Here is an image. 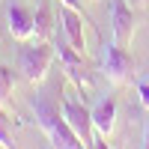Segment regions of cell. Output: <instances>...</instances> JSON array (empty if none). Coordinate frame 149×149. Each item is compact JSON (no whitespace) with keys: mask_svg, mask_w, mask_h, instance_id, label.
I'll list each match as a JSON object with an SVG mask.
<instances>
[{"mask_svg":"<svg viewBox=\"0 0 149 149\" xmlns=\"http://www.w3.org/2000/svg\"><path fill=\"white\" fill-rule=\"evenodd\" d=\"M63 116L72 125V131L81 137L84 146H104L102 137H98L95 128H93V110H86L84 102H78L74 95H63Z\"/></svg>","mask_w":149,"mask_h":149,"instance_id":"3957f363","label":"cell"},{"mask_svg":"<svg viewBox=\"0 0 149 149\" xmlns=\"http://www.w3.org/2000/svg\"><path fill=\"white\" fill-rule=\"evenodd\" d=\"M0 146H15V140H12V131H9V125H3V122H0Z\"/></svg>","mask_w":149,"mask_h":149,"instance_id":"4fadbf2b","label":"cell"},{"mask_svg":"<svg viewBox=\"0 0 149 149\" xmlns=\"http://www.w3.org/2000/svg\"><path fill=\"white\" fill-rule=\"evenodd\" d=\"M116 98L113 95H107V98H102L95 107H93V128H95V134L98 137H110L113 134V125H116Z\"/></svg>","mask_w":149,"mask_h":149,"instance_id":"9c48e42d","label":"cell"},{"mask_svg":"<svg viewBox=\"0 0 149 149\" xmlns=\"http://www.w3.org/2000/svg\"><path fill=\"white\" fill-rule=\"evenodd\" d=\"M12 86H15V78H12V69L0 63V104H6L12 98Z\"/></svg>","mask_w":149,"mask_h":149,"instance_id":"8fae6325","label":"cell"},{"mask_svg":"<svg viewBox=\"0 0 149 149\" xmlns=\"http://www.w3.org/2000/svg\"><path fill=\"white\" fill-rule=\"evenodd\" d=\"M60 3H66V6H72V9H84L81 0H60Z\"/></svg>","mask_w":149,"mask_h":149,"instance_id":"5bb4252c","label":"cell"},{"mask_svg":"<svg viewBox=\"0 0 149 149\" xmlns=\"http://www.w3.org/2000/svg\"><path fill=\"white\" fill-rule=\"evenodd\" d=\"M54 51H57V48L48 42V39H36V42L24 45L21 51H18V72L24 74V81L39 84L45 78L48 66H51V60H54Z\"/></svg>","mask_w":149,"mask_h":149,"instance_id":"7a4b0ae2","label":"cell"},{"mask_svg":"<svg viewBox=\"0 0 149 149\" xmlns=\"http://www.w3.org/2000/svg\"><path fill=\"white\" fill-rule=\"evenodd\" d=\"M6 24H9L12 39H18V42H30L33 39V12L21 0H9L6 3Z\"/></svg>","mask_w":149,"mask_h":149,"instance_id":"8992f818","label":"cell"},{"mask_svg":"<svg viewBox=\"0 0 149 149\" xmlns=\"http://www.w3.org/2000/svg\"><path fill=\"white\" fill-rule=\"evenodd\" d=\"M137 98L143 107H149V81H137Z\"/></svg>","mask_w":149,"mask_h":149,"instance_id":"7c38bea8","label":"cell"},{"mask_svg":"<svg viewBox=\"0 0 149 149\" xmlns=\"http://www.w3.org/2000/svg\"><path fill=\"white\" fill-rule=\"evenodd\" d=\"M33 113H36V122H39V128L48 134V140L60 149H81V137L72 131V125L66 122L63 110L54 104L51 95H36L33 98Z\"/></svg>","mask_w":149,"mask_h":149,"instance_id":"6da1fadb","label":"cell"},{"mask_svg":"<svg viewBox=\"0 0 149 149\" xmlns=\"http://www.w3.org/2000/svg\"><path fill=\"white\" fill-rule=\"evenodd\" d=\"M102 69H104L110 84H125L134 74V57L125 51V45L107 42L104 51H102Z\"/></svg>","mask_w":149,"mask_h":149,"instance_id":"277c9868","label":"cell"},{"mask_svg":"<svg viewBox=\"0 0 149 149\" xmlns=\"http://www.w3.org/2000/svg\"><path fill=\"white\" fill-rule=\"evenodd\" d=\"M143 146H149V122H146V134H143Z\"/></svg>","mask_w":149,"mask_h":149,"instance_id":"9a60e30c","label":"cell"},{"mask_svg":"<svg viewBox=\"0 0 149 149\" xmlns=\"http://www.w3.org/2000/svg\"><path fill=\"white\" fill-rule=\"evenodd\" d=\"M54 33V9L48 0H39V6L33 12V36L36 39H48Z\"/></svg>","mask_w":149,"mask_h":149,"instance_id":"30bf717a","label":"cell"},{"mask_svg":"<svg viewBox=\"0 0 149 149\" xmlns=\"http://www.w3.org/2000/svg\"><path fill=\"white\" fill-rule=\"evenodd\" d=\"M110 33L119 45H128L134 36V12L125 0H110Z\"/></svg>","mask_w":149,"mask_h":149,"instance_id":"52a82bcc","label":"cell"},{"mask_svg":"<svg viewBox=\"0 0 149 149\" xmlns=\"http://www.w3.org/2000/svg\"><path fill=\"white\" fill-rule=\"evenodd\" d=\"M57 54H60V60H63V66H66V72H69V78L74 81L81 86V93L86 90V74H84V69H86V63H84V54L78 51V48H74L69 39H66V33H63V27H60V33H57Z\"/></svg>","mask_w":149,"mask_h":149,"instance_id":"5b68a950","label":"cell"},{"mask_svg":"<svg viewBox=\"0 0 149 149\" xmlns=\"http://www.w3.org/2000/svg\"><path fill=\"white\" fill-rule=\"evenodd\" d=\"M57 18H60V27H63L66 39L84 54L86 42H84V15H81V9H72V6H66V3H60Z\"/></svg>","mask_w":149,"mask_h":149,"instance_id":"ba28073f","label":"cell"}]
</instances>
